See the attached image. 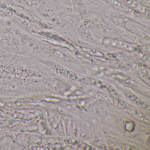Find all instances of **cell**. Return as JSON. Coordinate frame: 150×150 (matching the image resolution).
Instances as JSON below:
<instances>
[{"label":"cell","instance_id":"cell-2","mask_svg":"<svg viewBox=\"0 0 150 150\" xmlns=\"http://www.w3.org/2000/svg\"><path fill=\"white\" fill-rule=\"evenodd\" d=\"M53 68L58 73L65 76L66 77L70 79L79 83L88 84V78L87 77L78 74L73 71L68 70L58 65H54Z\"/></svg>","mask_w":150,"mask_h":150},{"label":"cell","instance_id":"cell-3","mask_svg":"<svg viewBox=\"0 0 150 150\" xmlns=\"http://www.w3.org/2000/svg\"><path fill=\"white\" fill-rule=\"evenodd\" d=\"M88 84H91L96 87L99 88L108 92L110 95L114 97H117L119 96V94L117 93L116 91L109 84L106 82L93 78H88Z\"/></svg>","mask_w":150,"mask_h":150},{"label":"cell","instance_id":"cell-5","mask_svg":"<svg viewBox=\"0 0 150 150\" xmlns=\"http://www.w3.org/2000/svg\"><path fill=\"white\" fill-rule=\"evenodd\" d=\"M67 141L69 142L70 144H71L72 145H73L74 146H76V147H78V148H81V149H84V150H92V149H93L91 146H89L88 144H86L84 142L79 141V140H77L76 139H74V140L73 139H71V140L69 139Z\"/></svg>","mask_w":150,"mask_h":150},{"label":"cell","instance_id":"cell-4","mask_svg":"<svg viewBox=\"0 0 150 150\" xmlns=\"http://www.w3.org/2000/svg\"><path fill=\"white\" fill-rule=\"evenodd\" d=\"M123 93L133 103L137 106L138 107L142 108L149 109L150 107L148 104L140 100L139 98H138L137 96H136L135 94L132 93L131 92L128 91V90H125L123 91Z\"/></svg>","mask_w":150,"mask_h":150},{"label":"cell","instance_id":"cell-1","mask_svg":"<svg viewBox=\"0 0 150 150\" xmlns=\"http://www.w3.org/2000/svg\"><path fill=\"white\" fill-rule=\"evenodd\" d=\"M93 96L94 98L98 100L110 103L119 108L123 110L138 121L148 125L150 124L149 117L144 115L133 106L120 99L115 98L112 96H110L102 93H95Z\"/></svg>","mask_w":150,"mask_h":150}]
</instances>
